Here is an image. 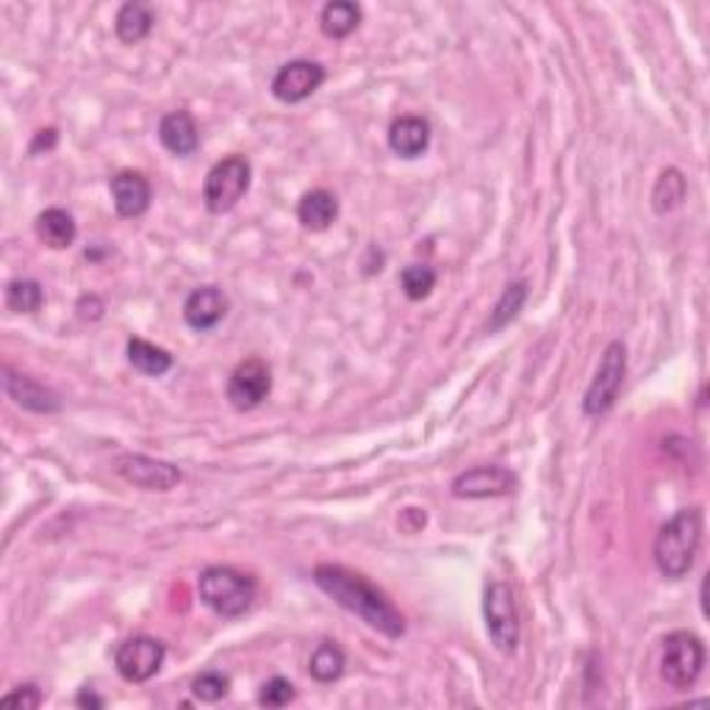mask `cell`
Returning <instances> with one entry per match:
<instances>
[{"label":"cell","mask_w":710,"mask_h":710,"mask_svg":"<svg viewBox=\"0 0 710 710\" xmlns=\"http://www.w3.org/2000/svg\"><path fill=\"white\" fill-rule=\"evenodd\" d=\"M314 583L336 606L356 613L372 631L384 633L386 638H400L406 633V619L397 611L395 602L359 572L336 566V563H320L314 569Z\"/></svg>","instance_id":"cell-1"},{"label":"cell","mask_w":710,"mask_h":710,"mask_svg":"<svg viewBox=\"0 0 710 710\" xmlns=\"http://www.w3.org/2000/svg\"><path fill=\"white\" fill-rule=\"evenodd\" d=\"M702 544V508H683L674 513L655 538V563L669 581L686 577Z\"/></svg>","instance_id":"cell-2"},{"label":"cell","mask_w":710,"mask_h":710,"mask_svg":"<svg viewBox=\"0 0 710 710\" xmlns=\"http://www.w3.org/2000/svg\"><path fill=\"white\" fill-rule=\"evenodd\" d=\"M200 599L214 613L225 619L241 616L253 606L256 581L239 569L231 566H209L198 581Z\"/></svg>","instance_id":"cell-3"},{"label":"cell","mask_w":710,"mask_h":710,"mask_svg":"<svg viewBox=\"0 0 710 710\" xmlns=\"http://www.w3.org/2000/svg\"><path fill=\"white\" fill-rule=\"evenodd\" d=\"M705 669V644L702 638L688 631L669 633L663 638L661 674L674 692H688Z\"/></svg>","instance_id":"cell-4"},{"label":"cell","mask_w":710,"mask_h":710,"mask_svg":"<svg viewBox=\"0 0 710 710\" xmlns=\"http://www.w3.org/2000/svg\"><path fill=\"white\" fill-rule=\"evenodd\" d=\"M250 175L253 170L245 155H228V159L216 161L203 184L205 209L211 214H228L231 209H236V203L248 195Z\"/></svg>","instance_id":"cell-5"},{"label":"cell","mask_w":710,"mask_h":710,"mask_svg":"<svg viewBox=\"0 0 710 710\" xmlns=\"http://www.w3.org/2000/svg\"><path fill=\"white\" fill-rule=\"evenodd\" d=\"M483 616H486V631L497 652H516L519 644V613L516 599L508 583H488L486 597H483Z\"/></svg>","instance_id":"cell-6"},{"label":"cell","mask_w":710,"mask_h":710,"mask_svg":"<svg viewBox=\"0 0 710 710\" xmlns=\"http://www.w3.org/2000/svg\"><path fill=\"white\" fill-rule=\"evenodd\" d=\"M624 372H627V350L622 341H611L602 352V361H599L591 386L586 389V397H583V411L588 416H602L611 411L624 384Z\"/></svg>","instance_id":"cell-7"},{"label":"cell","mask_w":710,"mask_h":710,"mask_svg":"<svg viewBox=\"0 0 710 710\" xmlns=\"http://www.w3.org/2000/svg\"><path fill=\"white\" fill-rule=\"evenodd\" d=\"M164 655H167V649L159 638L134 636L120 644L117 652H114V663H117V672L128 683H148L153 674H159Z\"/></svg>","instance_id":"cell-8"},{"label":"cell","mask_w":710,"mask_h":710,"mask_svg":"<svg viewBox=\"0 0 710 710\" xmlns=\"http://www.w3.org/2000/svg\"><path fill=\"white\" fill-rule=\"evenodd\" d=\"M272 370L264 359L241 361L228 381V402L236 411H253L270 397Z\"/></svg>","instance_id":"cell-9"},{"label":"cell","mask_w":710,"mask_h":710,"mask_svg":"<svg viewBox=\"0 0 710 710\" xmlns=\"http://www.w3.org/2000/svg\"><path fill=\"white\" fill-rule=\"evenodd\" d=\"M322 84H325V67L316 62L297 59V62L284 64L278 70V75L272 78V95L281 103H303Z\"/></svg>","instance_id":"cell-10"},{"label":"cell","mask_w":710,"mask_h":710,"mask_svg":"<svg viewBox=\"0 0 710 710\" xmlns=\"http://www.w3.org/2000/svg\"><path fill=\"white\" fill-rule=\"evenodd\" d=\"M516 488V477L506 466H475L452 481V497L458 500H486V497H506Z\"/></svg>","instance_id":"cell-11"},{"label":"cell","mask_w":710,"mask_h":710,"mask_svg":"<svg viewBox=\"0 0 710 710\" xmlns=\"http://www.w3.org/2000/svg\"><path fill=\"white\" fill-rule=\"evenodd\" d=\"M117 472L145 491H170L180 483L178 466L148 456H120Z\"/></svg>","instance_id":"cell-12"},{"label":"cell","mask_w":710,"mask_h":710,"mask_svg":"<svg viewBox=\"0 0 710 710\" xmlns=\"http://www.w3.org/2000/svg\"><path fill=\"white\" fill-rule=\"evenodd\" d=\"M3 389L12 397L17 406L28 408L34 414H57L62 408V400L57 397V391H50L48 386L37 384L34 377H25L20 372H14L12 366L3 370Z\"/></svg>","instance_id":"cell-13"},{"label":"cell","mask_w":710,"mask_h":710,"mask_svg":"<svg viewBox=\"0 0 710 710\" xmlns=\"http://www.w3.org/2000/svg\"><path fill=\"white\" fill-rule=\"evenodd\" d=\"M225 314H228V297L216 286H200L186 297L184 320L195 331H211L225 320Z\"/></svg>","instance_id":"cell-14"},{"label":"cell","mask_w":710,"mask_h":710,"mask_svg":"<svg viewBox=\"0 0 710 710\" xmlns=\"http://www.w3.org/2000/svg\"><path fill=\"white\" fill-rule=\"evenodd\" d=\"M112 198H114V209H117L120 216H125V220L142 216L150 205L148 178H145L142 173H130V170L114 175Z\"/></svg>","instance_id":"cell-15"},{"label":"cell","mask_w":710,"mask_h":710,"mask_svg":"<svg viewBox=\"0 0 710 710\" xmlns=\"http://www.w3.org/2000/svg\"><path fill=\"white\" fill-rule=\"evenodd\" d=\"M431 145V123L425 117H397L389 128V148L400 159H420Z\"/></svg>","instance_id":"cell-16"},{"label":"cell","mask_w":710,"mask_h":710,"mask_svg":"<svg viewBox=\"0 0 710 710\" xmlns=\"http://www.w3.org/2000/svg\"><path fill=\"white\" fill-rule=\"evenodd\" d=\"M159 139L161 145L173 155H192L200 145L198 125L189 112H173L159 123Z\"/></svg>","instance_id":"cell-17"},{"label":"cell","mask_w":710,"mask_h":710,"mask_svg":"<svg viewBox=\"0 0 710 710\" xmlns=\"http://www.w3.org/2000/svg\"><path fill=\"white\" fill-rule=\"evenodd\" d=\"M336 216H339V200L327 189L306 192L297 203V220L309 231H327L336 223Z\"/></svg>","instance_id":"cell-18"},{"label":"cell","mask_w":710,"mask_h":710,"mask_svg":"<svg viewBox=\"0 0 710 710\" xmlns=\"http://www.w3.org/2000/svg\"><path fill=\"white\" fill-rule=\"evenodd\" d=\"M37 236H39V241H45V245H48V248L64 250L75 241L78 228H75V220L70 211L48 209L37 216Z\"/></svg>","instance_id":"cell-19"},{"label":"cell","mask_w":710,"mask_h":710,"mask_svg":"<svg viewBox=\"0 0 710 710\" xmlns=\"http://www.w3.org/2000/svg\"><path fill=\"white\" fill-rule=\"evenodd\" d=\"M153 28V12L148 3H125L114 20V32L123 45H139Z\"/></svg>","instance_id":"cell-20"},{"label":"cell","mask_w":710,"mask_h":710,"mask_svg":"<svg viewBox=\"0 0 710 710\" xmlns=\"http://www.w3.org/2000/svg\"><path fill=\"white\" fill-rule=\"evenodd\" d=\"M320 25L322 34L331 39L350 37L361 25V7L359 3H350V0H334V3H327L322 9Z\"/></svg>","instance_id":"cell-21"},{"label":"cell","mask_w":710,"mask_h":710,"mask_svg":"<svg viewBox=\"0 0 710 710\" xmlns=\"http://www.w3.org/2000/svg\"><path fill=\"white\" fill-rule=\"evenodd\" d=\"M128 361L136 372H142L148 377H161L173 370V356L164 347L150 345L139 336L128 339Z\"/></svg>","instance_id":"cell-22"},{"label":"cell","mask_w":710,"mask_h":710,"mask_svg":"<svg viewBox=\"0 0 710 710\" xmlns=\"http://www.w3.org/2000/svg\"><path fill=\"white\" fill-rule=\"evenodd\" d=\"M686 178H683L680 170H663L661 178L655 180L652 209L658 211V214H669V211H674L686 200Z\"/></svg>","instance_id":"cell-23"},{"label":"cell","mask_w":710,"mask_h":710,"mask_svg":"<svg viewBox=\"0 0 710 710\" xmlns=\"http://www.w3.org/2000/svg\"><path fill=\"white\" fill-rule=\"evenodd\" d=\"M525 300H527V284H525V281L508 284L506 291L500 295V300H497L495 311H491V320H488V325H486L488 334H497V331H502L508 322L516 320V314L522 311Z\"/></svg>","instance_id":"cell-24"},{"label":"cell","mask_w":710,"mask_h":710,"mask_svg":"<svg viewBox=\"0 0 710 710\" xmlns=\"http://www.w3.org/2000/svg\"><path fill=\"white\" fill-rule=\"evenodd\" d=\"M345 652L334 642H322L309 661V672L316 683H334L345 672Z\"/></svg>","instance_id":"cell-25"},{"label":"cell","mask_w":710,"mask_h":710,"mask_svg":"<svg viewBox=\"0 0 710 710\" xmlns=\"http://www.w3.org/2000/svg\"><path fill=\"white\" fill-rule=\"evenodd\" d=\"M42 303L45 295L37 281L17 278L7 286V306L14 314H34V311L42 309Z\"/></svg>","instance_id":"cell-26"},{"label":"cell","mask_w":710,"mask_h":710,"mask_svg":"<svg viewBox=\"0 0 710 710\" xmlns=\"http://www.w3.org/2000/svg\"><path fill=\"white\" fill-rule=\"evenodd\" d=\"M436 270L427 264H411L402 270L400 275V286L402 291H406L408 300H425L427 295L433 291V286H436Z\"/></svg>","instance_id":"cell-27"},{"label":"cell","mask_w":710,"mask_h":710,"mask_svg":"<svg viewBox=\"0 0 710 710\" xmlns=\"http://www.w3.org/2000/svg\"><path fill=\"white\" fill-rule=\"evenodd\" d=\"M231 680L220 672H203L192 680V694L200 702H220L228 694Z\"/></svg>","instance_id":"cell-28"},{"label":"cell","mask_w":710,"mask_h":710,"mask_svg":"<svg viewBox=\"0 0 710 710\" xmlns=\"http://www.w3.org/2000/svg\"><path fill=\"white\" fill-rule=\"evenodd\" d=\"M291 699H295V686L286 677L266 680L259 694V705H264V708H286Z\"/></svg>","instance_id":"cell-29"},{"label":"cell","mask_w":710,"mask_h":710,"mask_svg":"<svg viewBox=\"0 0 710 710\" xmlns=\"http://www.w3.org/2000/svg\"><path fill=\"white\" fill-rule=\"evenodd\" d=\"M0 705H3V708L34 710L42 705V694H39L37 686H32V683H28V686H20V688H14L12 694H7V697L0 699Z\"/></svg>","instance_id":"cell-30"},{"label":"cell","mask_w":710,"mask_h":710,"mask_svg":"<svg viewBox=\"0 0 710 710\" xmlns=\"http://www.w3.org/2000/svg\"><path fill=\"white\" fill-rule=\"evenodd\" d=\"M53 145H57V130H53V128L39 130L37 139H34V145H32V153H39V148L50 150V148H53Z\"/></svg>","instance_id":"cell-31"},{"label":"cell","mask_w":710,"mask_h":710,"mask_svg":"<svg viewBox=\"0 0 710 710\" xmlns=\"http://www.w3.org/2000/svg\"><path fill=\"white\" fill-rule=\"evenodd\" d=\"M75 702H78L80 708H103V699L95 697V694L87 692V688L78 694V699H75Z\"/></svg>","instance_id":"cell-32"}]
</instances>
